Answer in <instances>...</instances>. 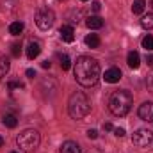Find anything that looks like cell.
Here are the masks:
<instances>
[{"label": "cell", "mask_w": 153, "mask_h": 153, "mask_svg": "<svg viewBox=\"0 0 153 153\" xmlns=\"http://www.w3.org/2000/svg\"><path fill=\"white\" fill-rule=\"evenodd\" d=\"M75 80L82 87H93L100 80V64L89 55H80L75 62Z\"/></svg>", "instance_id": "obj_1"}, {"label": "cell", "mask_w": 153, "mask_h": 153, "mask_svg": "<svg viewBox=\"0 0 153 153\" xmlns=\"http://www.w3.org/2000/svg\"><path fill=\"white\" fill-rule=\"evenodd\" d=\"M132 94L125 89H119V91H114L109 98V111L114 116H126L132 109Z\"/></svg>", "instance_id": "obj_2"}, {"label": "cell", "mask_w": 153, "mask_h": 153, "mask_svg": "<svg viewBox=\"0 0 153 153\" xmlns=\"http://www.w3.org/2000/svg\"><path fill=\"white\" fill-rule=\"evenodd\" d=\"M91 111V102L89 98L82 93V91H76L70 96V102H68V112L73 119H82L89 114Z\"/></svg>", "instance_id": "obj_3"}, {"label": "cell", "mask_w": 153, "mask_h": 153, "mask_svg": "<svg viewBox=\"0 0 153 153\" xmlns=\"http://www.w3.org/2000/svg\"><path fill=\"white\" fill-rule=\"evenodd\" d=\"M39 141H41L39 132L38 130H34V128H27V130L20 132V135L16 137V144H18V148H20L22 152H25V153L36 152L38 146H39Z\"/></svg>", "instance_id": "obj_4"}, {"label": "cell", "mask_w": 153, "mask_h": 153, "mask_svg": "<svg viewBox=\"0 0 153 153\" xmlns=\"http://www.w3.org/2000/svg\"><path fill=\"white\" fill-rule=\"evenodd\" d=\"M53 22H55V14H53L52 9L43 7V9H39L38 13H36V25H38L41 30H48V29H52Z\"/></svg>", "instance_id": "obj_5"}, {"label": "cell", "mask_w": 153, "mask_h": 153, "mask_svg": "<svg viewBox=\"0 0 153 153\" xmlns=\"http://www.w3.org/2000/svg\"><path fill=\"white\" fill-rule=\"evenodd\" d=\"M152 141H153V132L148 130V128H139L132 135V143L135 146H148Z\"/></svg>", "instance_id": "obj_6"}, {"label": "cell", "mask_w": 153, "mask_h": 153, "mask_svg": "<svg viewBox=\"0 0 153 153\" xmlns=\"http://www.w3.org/2000/svg\"><path fill=\"white\" fill-rule=\"evenodd\" d=\"M137 114H139V117H141L143 121L153 123V102H144V103L139 107Z\"/></svg>", "instance_id": "obj_7"}, {"label": "cell", "mask_w": 153, "mask_h": 153, "mask_svg": "<svg viewBox=\"0 0 153 153\" xmlns=\"http://www.w3.org/2000/svg\"><path fill=\"white\" fill-rule=\"evenodd\" d=\"M105 82H109V84H116V82H119V78H121V70L119 68H109L107 71H105Z\"/></svg>", "instance_id": "obj_8"}, {"label": "cell", "mask_w": 153, "mask_h": 153, "mask_svg": "<svg viewBox=\"0 0 153 153\" xmlns=\"http://www.w3.org/2000/svg\"><path fill=\"white\" fill-rule=\"evenodd\" d=\"M61 38H62L64 43H73V41H75V30H73V27L62 25V27H61Z\"/></svg>", "instance_id": "obj_9"}, {"label": "cell", "mask_w": 153, "mask_h": 153, "mask_svg": "<svg viewBox=\"0 0 153 153\" xmlns=\"http://www.w3.org/2000/svg\"><path fill=\"white\" fill-rule=\"evenodd\" d=\"M39 53H41V46H39V43H36V41H30V43L27 45V57H29L30 61H34Z\"/></svg>", "instance_id": "obj_10"}, {"label": "cell", "mask_w": 153, "mask_h": 153, "mask_svg": "<svg viewBox=\"0 0 153 153\" xmlns=\"http://www.w3.org/2000/svg\"><path fill=\"white\" fill-rule=\"evenodd\" d=\"M59 153H80V146L73 141H66V143H62Z\"/></svg>", "instance_id": "obj_11"}, {"label": "cell", "mask_w": 153, "mask_h": 153, "mask_svg": "<svg viewBox=\"0 0 153 153\" xmlns=\"http://www.w3.org/2000/svg\"><path fill=\"white\" fill-rule=\"evenodd\" d=\"M85 25H87V29L96 30V29H102V27H103V20H102L100 16H89L87 22H85Z\"/></svg>", "instance_id": "obj_12"}, {"label": "cell", "mask_w": 153, "mask_h": 153, "mask_svg": "<svg viewBox=\"0 0 153 153\" xmlns=\"http://www.w3.org/2000/svg\"><path fill=\"white\" fill-rule=\"evenodd\" d=\"M9 68H11V62H9V57H0V82L5 78V75L9 73Z\"/></svg>", "instance_id": "obj_13"}, {"label": "cell", "mask_w": 153, "mask_h": 153, "mask_svg": "<svg viewBox=\"0 0 153 153\" xmlns=\"http://www.w3.org/2000/svg\"><path fill=\"white\" fill-rule=\"evenodd\" d=\"M126 62H128V66H130V68L137 70V68L141 66V57H139V53H137V52H130V53H128V57H126Z\"/></svg>", "instance_id": "obj_14"}, {"label": "cell", "mask_w": 153, "mask_h": 153, "mask_svg": "<svg viewBox=\"0 0 153 153\" xmlns=\"http://www.w3.org/2000/svg\"><path fill=\"white\" fill-rule=\"evenodd\" d=\"M84 41H85V45H87L89 48H96V46H100V38H98V34H87Z\"/></svg>", "instance_id": "obj_15"}, {"label": "cell", "mask_w": 153, "mask_h": 153, "mask_svg": "<svg viewBox=\"0 0 153 153\" xmlns=\"http://www.w3.org/2000/svg\"><path fill=\"white\" fill-rule=\"evenodd\" d=\"M144 7H146V0H134V4H132L134 14H143L144 13Z\"/></svg>", "instance_id": "obj_16"}, {"label": "cell", "mask_w": 153, "mask_h": 153, "mask_svg": "<svg viewBox=\"0 0 153 153\" xmlns=\"http://www.w3.org/2000/svg\"><path fill=\"white\" fill-rule=\"evenodd\" d=\"M9 32H11L13 36H20V34L23 32V23H22V22H13V23L9 25Z\"/></svg>", "instance_id": "obj_17"}, {"label": "cell", "mask_w": 153, "mask_h": 153, "mask_svg": "<svg viewBox=\"0 0 153 153\" xmlns=\"http://www.w3.org/2000/svg\"><path fill=\"white\" fill-rule=\"evenodd\" d=\"M141 25H143V29H148V30H152V29H153V13H148L146 16H143V20H141Z\"/></svg>", "instance_id": "obj_18"}, {"label": "cell", "mask_w": 153, "mask_h": 153, "mask_svg": "<svg viewBox=\"0 0 153 153\" xmlns=\"http://www.w3.org/2000/svg\"><path fill=\"white\" fill-rule=\"evenodd\" d=\"M4 125H5L7 128H14V126L18 125V119H16V116H13V114L4 116Z\"/></svg>", "instance_id": "obj_19"}, {"label": "cell", "mask_w": 153, "mask_h": 153, "mask_svg": "<svg viewBox=\"0 0 153 153\" xmlns=\"http://www.w3.org/2000/svg\"><path fill=\"white\" fill-rule=\"evenodd\" d=\"M143 48H146V52H152L153 50V36H146V38L143 39Z\"/></svg>", "instance_id": "obj_20"}, {"label": "cell", "mask_w": 153, "mask_h": 153, "mask_svg": "<svg viewBox=\"0 0 153 153\" xmlns=\"http://www.w3.org/2000/svg\"><path fill=\"white\" fill-rule=\"evenodd\" d=\"M61 68H62L64 71H68V70L71 68V61H70L68 55H61Z\"/></svg>", "instance_id": "obj_21"}, {"label": "cell", "mask_w": 153, "mask_h": 153, "mask_svg": "<svg viewBox=\"0 0 153 153\" xmlns=\"http://www.w3.org/2000/svg\"><path fill=\"white\" fill-rule=\"evenodd\" d=\"M144 84H146V89L150 91L153 94V73H150V75H146V80H144Z\"/></svg>", "instance_id": "obj_22"}, {"label": "cell", "mask_w": 153, "mask_h": 153, "mask_svg": "<svg viewBox=\"0 0 153 153\" xmlns=\"http://www.w3.org/2000/svg\"><path fill=\"white\" fill-rule=\"evenodd\" d=\"M20 52H22V46L20 45H13V55L14 57H20Z\"/></svg>", "instance_id": "obj_23"}, {"label": "cell", "mask_w": 153, "mask_h": 153, "mask_svg": "<svg viewBox=\"0 0 153 153\" xmlns=\"http://www.w3.org/2000/svg\"><path fill=\"white\" fill-rule=\"evenodd\" d=\"M23 84L22 82H9V89H22Z\"/></svg>", "instance_id": "obj_24"}, {"label": "cell", "mask_w": 153, "mask_h": 153, "mask_svg": "<svg viewBox=\"0 0 153 153\" xmlns=\"http://www.w3.org/2000/svg\"><path fill=\"white\" fill-rule=\"evenodd\" d=\"M87 137H89V139H96V137H98V132L91 128V130H87Z\"/></svg>", "instance_id": "obj_25"}, {"label": "cell", "mask_w": 153, "mask_h": 153, "mask_svg": "<svg viewBox=\"0 0 153 153\" xmlns=\"http://www.w3.org/2000/svg\"><path fill=\"white\" fill-rule=\"evenodd\" d=\"M114 135L116 137H123L125 135V128H114Z\"/></svg>", "instance_id": "obj_26"}, {"label": "cell", "mask_w": 153, "mask_h": 153, "mask_svg": "<svg viewBox=\"0 0 153 153\" xmlns=\"http://www.w3.org/2000/svg\"><path fill=\"white\" fill-rule=\"evenodd\" d=\"M100 9H102V4H100V2H93V11H94V13H98Z\"/></svg>", "instance_id": "obj_27"}, {"label": "cell", "mask_w": 153, "mask_h": 153, "mask_svg": "<svg viewBox=\"0 0 153 153\" xmlns=\"http://www.w3.org/2000/svg\"><path fill=\"white\" fill-rule=\"evenodd\" d=\"M103 130H105V132H111V130H114L112 123H103Z\"/></svg>", "instance_id": "obj_28"}, {"label": "cell", "mask_w": 153, "mask_h": 153, "mask_svg": "<svg viewBox=\"0 0 153 153\" xmlns=\"http://www.w3.org/2000/svg\"><path fill=\"white\" fill-rule=\"evenodd\" d=\"M25 73H27V76H29V78H34V76H36V71H34V70H30V68H29Z\"/></svg>", "instance_id": "obj_29"}, {"label": "cell", "mask_w": 153, "mask_h": 153, "mask_svg": "<svg viewBox=\"0 0 153 153\" xmlns=\"http://www.w3.org/2000/svg\"><path fill=\"white\" fill-rule=\"evenodd\" d=\"M146 62L148 66H153V55H146Z\"/></svg>", "instance_id": "obj_30"}, {"label": "cell", "mask_w": 153, "mask_h": 153, "mask_svg": "<svg viewBox=\"0 0 153 153\" xmlns=\"http://www.w3.org/2000/svg\"><path fill=\"white\" fill-rule=\"evenodd\" d=\"M41 66H43V68L46 70V68H50L52 64H50V61H43V62H41Z\"/></svg>", "instance_id": "obj_31"}, {"label": "cell", "mask_w": 153, "mask_h": 153, "mask_svg": "<svg viewBox=\"0 0 153 153\" xmlns=\"http://www.w3.org/2000/svg\"><path fill=\"white\" fill-rule=\"evenodd\" d=\"M2 146H4V139L0 137V148H2Z\"/></svg>", "instance_id": "obj_32"}, {"label": "cell", "mask_w": 153, "mask_h": 153, "mask_svg": "<svg viewBox=\"0 0 153 153\" xmlns=\"http://www.w3.org/2000/svg\"><path fill=\"white\" fill-rule=\"evenodd\" d=\"M80 2H87V0H80Z\"/></svg>", "instance_id": "obj_33"}, {"label": "cell", "mask_w": 153, "mask_h": 153, "mask_svg": "<svg viewBox=\"0 0 153 153\" xmlns=\"http://www.w3.org/2000/svg\"><path fill=\"white\" fill-rule=\"evenodd\" d=\"M11 153H18V152H11Z\"/></svg>", "instance_id": "obj_34"}, {"label": "cell", "mask_w": 153, "mask_h": 153, "mask_svg": "<svg viewBox=\"0 0 153 153\" xmlns=\"http://www.w3.org/2000/svg\"><path fill=\"white\" fill-rule=\"evenodd\" d=\"M152 5H153V2H152Z\"/></svg>", "instance_id": "obj_35"}]
</instances>
